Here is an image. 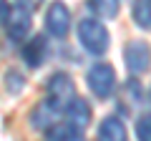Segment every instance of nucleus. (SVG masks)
Wrapping results in <instances>:
<instances>
[{"instance_id": "1", "label": "nucleus", "mask_w": 151, "mask_h": 141, "mask_svg": "<svg viewBox=\"0 0 151 141\" xmlns=\"http://www.w3.org/2000/svg\"><path fill=\"white\" fill-rule=\"evenodd\" d=\"M76 35L81 48L91 55H103L111 45V33L98 18H81V23L76 25Z\"/></svg>"}, {"instance_id": "2", "label": "nucleus", "mask_w": 151, "mask_h": 141, "mask_svg": "<svg viewBox=\"0 0 151 141\" xmlns=\"http://www.w3.org/2000/svg\"><path fill=\"white\" fill-rule=\"evenodd\" d=\"M76 98V83L65 70H55L45 83V101L58 111H65L68 103Z\"/></svg>"}, {"instance_id": "3", "label": "nucleus", "mask_w": 151, "mask_h": 141, "mask_svg": "<svg viewBox=\"0 0 151 141\" xmlns=\"http://www.w3.org/2000/svg\"><path fill=\"white\" fill-rule=\"evenodd\" d=\"M86 83L91 88V93L96 98H111L113 91H116V70H113L111 63H93L86 73Z\"/></svg>"}, {"instance_id": "4", "label": "nucleus", "mask_w": 151, "mask_h": 141, "mask_svg": "<svg viewBox=\"0 0 151 141\" xmlns=\"http://www.w3.org/2000/svg\"><path fill=\"white\" fill-rule=\"evenodd\" d=\"M70 23H73V18H70L68 5L63 0H53L48 5V10H45V30L53 38H65L70 30Z\"/></svg>"}, {"instance_id": "5", "label": "nucleus", "mask_w": 151, "mask_h": 141, "mask_svg": "<svg viewBox=\"0 0 151 141\" xmlns=\"http://www.w3.org/2000/svg\"><path fill=\"white\" fill-rule=\"evenodd\" d=\"M124 60H126V68L134 73V76H141L146 73L151 65V48L146 40H129L124 48Z\"/></svg>"}, {"instance_id": "6", "label": "nucleus", "mask_w": 151, "mask_h": 141, "mask_svg": "<svg viewBox=\"0 0 151 141\" xmlns=\"http://www.w3.org/2000/svg\"><path fill=\"white\" fill-rule=\"evenodd\" d=\"M63 116H65V124L70 126V129H76V131H86V126L91 124V106H88V101L86 98H78L76 96L73 101L68 103V109L63 111Z\"/></svg>"}, {"instance_id": "7", "label": "nucleus", "mask_w": 151, "mask_h": 141, "mask_svg": "<svg viewBox=\"0 0 151 141\" xmlns=\"http://www.w3.org/2000/svg\"><path fill=\"white\" fill-rule=\"evenodd\" d=\"M5 30L8 35H10V40H15V43H23V40L28 38V33H30V10H25V8H13L10 10V18H8L5 23Z\"/></svg>"}, {"instance_id": "8", "label": "nucleus", "mask_w": 151, "mask_h": 141, "mask_svg": "<svg viewBox=\"0 0 151 141\" xmlns=\"http://www.w3.org/2000/svg\"><path fill=\"white\" fill-rule=\"evenodd\" d=\"M60 114H63V111H58L55 106H50L48 101H40L35 109L30 111V124H33V129H40V131L48 134L55 124H60V121H58Z\"/></svg>"}, {"instance_id": "9", "label": "nucleus", "mask_w": 151, "mask_h": 141, "mask_svg": "<svg viewBox=\"0 0 151 141\" xmlns=\"http://www.w3.org/2000/svg\"><path fill=\"white\" fill-rule=\"evenodd\" d=\"M45 53H48V43H45L43 35H33L28 43H23L20 48V55L30 68H38V65L45 60Z\"/></svg>"}, {"instance_id": "10", "label": "nucleus", "mask_w": 151, "mask_h": 141, "mask_svg": "<svg viewBox=\"0 0 151 141\" xmlns=\"http://www.w3.org/2000/svg\"><path fill=\"white\" fill-rule=\"evenodd\" d=\"M98 141H129L126 124L119 116H106L98 126Z\"/></svg>"}, {"instance_id": "11", "label": "nucleus", "mask_w": 151, "mask_h": 141, "mask_svg": "<svg viewBox=\"0 0 151 141\" xmlns=\"http://www.w3.org/2000/svg\"><path fill=\"white\" fill-rule=\"evenodd\" d=\"M131 18L139 28L151 30V0H134L131 3Z\"/></svg>"}, {"instance_id": "12", "label": "nucleus", "mask_w": 151, "mask_h": 141, "mask_svg": "<svg viewBox=\"0 0 151 141\" xmlns=\"http://www.w3.org/2000/svg\"><path fill=\"white\" fill-rule=\"evenodd\" d=\"M45 139L48 141H83V134L76 131V129H70L68 124H55L53 129L48 131Z\"/></svg>"}, {"instance_id": "13", "label": "nucleus", "mask_w": 151, "mask_h": 141, "mask_svg": "<svg viewBox=\"0 0 151 141\" xmlns=\"http://www.w3.org/2000/svg\"><path fill=\"white\" fill-rule=\"evenodd\" d=\"M88 5H91V10L98 15V20L113 18L119 13V0H88Z\"/></svg>"}, {"instance_id": "14", "label": "nucleus", "mask_w": 151, "mask_h": 141, "mask_svg": "<svg viewBox=\"0 0 151 141\" xmlns=\"http://www.w3.org/2000/svg\"><path fill=\"white\" fill-rule=\"evenodd\" d=\"M136 139L151 141V114H141L136 119Z\"/></svg>"}, {"instance_id": "15", "label": "nucleus", "mask_w": 151, "mask_h": 141, "mask_svg": "<svg viewBox=\"0 0 151 141\" xmlns=\"http://www.w3.org/2000/svg\"><path fill=\"white\" fill-rule=\"evenodd\" d=\"M8 81H15L10 86V91L15 93V91H23V88H25V78L23 76H18V73H8Z\"/></svg>"}, {"instance_id": "16", "label": "nucleus", "mask_w": 151, "mask_h": 141, "mask_svg": "<svg viewBox=\"0 0 151 141\" xmlns=\"http://www.w3.org/2000/svg\"><path fill=\"white\" fill-rule=\"evenodd\" d=\"M10 3H8V0H0V25H5L8 23V18H10Z\"/></svg>"}, {"instance_id": "17", "label": "nucleus", "mask_w": 151, "mask_h": 141, "mask_svg": "<svg viewBox=\"0 0 151 141\" xmlns=\"http://www.w3.org/2000/svg\"><path fill=\"white\" fill-rule=\"evenodd\" d=\"M38 3H40V0H18V5H20V8H25V10H35V8H38Z\"/></svg>"}]
</instances>
